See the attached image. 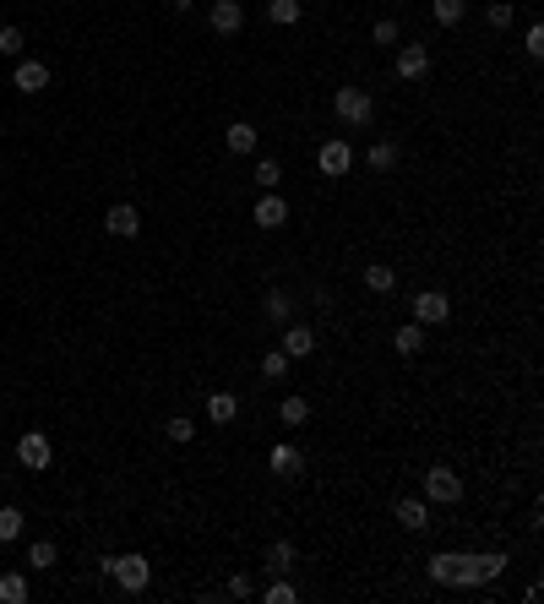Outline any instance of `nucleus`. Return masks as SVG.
<instances>
[{
    "instance_id": "obj_2",
    "label": "nucleus",
    "mask_w": 544,
    "mask_h": 604,
    "mask_svg": "<svg viewBox=\"0 0 544 604\" xmlns=\"http://www.w3.org/2000/svg\"><path fill=\"white\" fill-rule=\"evenodd\" d=\"M11 458H17V468H28V474H49L55 468V436H49L44 425H28L11 436Z\"/></svg>"
},
{
    "instance_id": "obj_9",
    "label": "nucleus",
    "mask_w": 544,
    "mask_h": 604,
    "mask_svg": "<svg viewBox=\"0 0 544 604\" xmlns=\"http://www.w3.org/2000/svg\"><path fill=\"white\" fill-rule=\"evenodd\" d=\"M425 11H430V22H436V28H463L479 6H474V0H425Z\"/></svg>"
},
{
    "instance_id": "obj_13",
    "label": "nucleus",
    "mask_w": 544,
    "mask_h": 604,
    "mask_svg": "<svg viewBox=\"0 0 544 604\" xmlns=\"http://www.w3.org/2000/svg\"><path fill=\"white\" fill-rule=\"evenodd\" d=\"M256 604H300V583H294V577H262Z\"/></svg>"
},
{
    "instance_id": "obj_12",
    "label": "nucleus",
    "mask_w": 544,
    "mask_h": 604,
    "mask_svg": "<svg viewBox=\"0 0 544 604\" xmlns=\"http://www.w3.org/2000/svg\"><path fill=\"white\" fill-rule=\"evenodd\" d=\"M22 566H28L33 577H39V572H55V566H60V539H33L28 556H22Z\"/></svg>"
},
{
    "instance_id": "obj_4",
    "label": "nucleus",
    "mask_w": 544,
    "mask_h": 604,
    "mask_svg": "<svg viewBox=\"0 0 544 604\" xmlns=\"http://www.w3.org/2000/svg\"><path fill=\"white\" fill-rule=\"evenodd\" d=\"M98 224H104L109 240H142V234H147V213L120 196V202H109L104 213H98Z\"/></svg>"
},
{
    "instance_id": "obj_16",
    "label": "nucleus",
    "mask_w": 544,
    "mask_h": 604,
    "mask_svg": "<svg viewBox=\"0 0 544 604\" xmlns=\"http://www.w3.org/2000/svg\"><path fill=\"white\" fill-rule=\"evenodd\" d=\"M28 55V28L22 22H0V60H22Z\"/></svg>"
},
{
    "instance_id": "obj_10",
    "label": "nucleus",
    "mask_w": 544,
    "mask_h": 604,
    "mask_svg": "<svg viewBox=\"0 0 544 604\" xmlns=\"http://www.w3.org/2000/svg\"><path fill=\"white\" fill-rule=\"evenodd\" d=\"M164 441L169 447H196V441H202V419L196 414H169L164 419Z\"/></svg>"
},
{
    "instance_id": "obj_3",
    "label": "nucleus",
    "mask_w": 544,
    "mask_h": 604,
    "mask_svg": "<svg viewBox=\"0 0 544 604\" xmlns=\"http://www.w3.org/2000/svg\"><path fill=\"white\" fill-rule=\"evenodd\" d=\"M354 169H360V147H354V137H327V142L316 147V175L349 180Z\"/></svg>"
},
{
    "instance_id": "obj_6",
    "label": "nucleus",
    "mask_w": 544,
    "mask_h": 604,
    "mask_svg": "<svg viewBox=\"0 0 544 604\" xmlns=\"http://www.w3.org/2000/svg\"><path fill=\"white\" fill-rule=\"evenodd\" d=\"M11 88H17L22 98H44L49 88H55V71H49V60H39V55L11 60Z\"/></svg>"
},
{
    "instance_id": "obj_5",
    "label": "nucleus",
    "mask_w": 544,
    "mask_h": 604,
    "mask_svg": "<svg viewBox=\"0 0 544 604\" xmlns=\"http://www.w3.org/2000/svg\"><path fill=\"white\" fill-rule=\"evenodd\" d=\"M430 66H436V55H430L425 39H403L398 49H392V77L398 82H425Z\"/></svg>"
},
{
    "instance_id": "obj_7",
    "label": "nucleus",
    "mask_w": 544,
    "mask_h": 604,
    "mask_svg": "<svg viewBox=\"0 0 544 604\" xmlns=\"http://www.w3.org/2000/svg\"><path fill=\"white\" fill-rule=\"evenodd\" d=\"M262 577H300V545L289 534L262 545Z\"/></svg>"
},
{
    "instance_id": "obj_1",
    "label": "nucleus",
    "mask_w": 544,
    "mask_h": 604,
    "mask_svg": "<svg viewBox=\"0 0 544 604\" xmlns=\"http://www.w3.org/2000/svg\"><path fill=\"white\" fill-rule=\"evenodd\" d=\"M98 572H104L120 594H131V599H147V588H153V556H147V550H136V545L98 556Z\"/></svg>"
},
{
    "instance_id": "obj_11",
    "label": "nucleus",
    "mask_w": 544,
    "mask_h": 604,
    "mask_svg": "<svg viewBox=\"0 0 544 604\" xmlns=\"http://www.w3.org/2000/svg\"><path fill=\"white\" fill-rule=\"evenodd\" d=\"M403 39H408V22H403V17H376V22H370V44L387 49V55H392V49H398Z\"/></svg>"
},
{
    "instance_id": "obj_14",
    "label": "nucleus",
    "mask_w": 544,
    "mask_h": 604,
    "mask_svg": "<svg viewBox=\"0 0 544 604\" xmlns=\"http://www.w3.org/2000/svg\"><path fill=\"white\" fill-rule=\"evenodd\" d=\"M28 599H33L28 566H17V572H0V604H28Z\"/></svg>"
},
{
    "instance_id": "obj_15",
    "label": "nucleus",
    "mask_w": 544,
    "mask_h": 604,
    "mask_svg": "<svg viewBox=\"0 0 544 604\" xmlns=\"http://www.w3.org/2000/svg\"><path fill=\"white\" fill-rule=\"evenodd\" d=\"M22 534H28V512L17 501H0V545H17Z\"/></svg>"
},
{
    "instance_id": "obj_8",
    "label": "nucleus",
    "mask_w": 544,
    "mask_h": 604,
    "mask_svg": "<svg viewBox=\"0 0 544 604\" xmlns=\"http://www.w3.org/2000/svg\"><path fill=\"white\" fill-rule=\"evenodd\" d=\"M224 147H229V153L234 158H256V153H262V126H256V120H229V126H224Z\"/></svg>"
}]
</instances>
